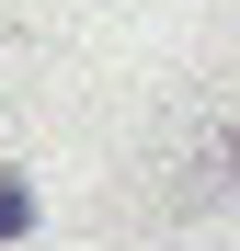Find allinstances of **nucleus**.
Wrapping results in <instances>:
<instances>
[{
    "label": "nucleus",
    "instance_id": "2",
    "mask_svg": "<svg viewBox=\"0 0 240 251\" xmlns=\"http://www.w3.org/2000/svg\"><path fill=\"white\" fill-rule=\"evenodd\" d=\"M23 205H34V194H23V172H0V240H23Z\"/></svg>",
    "mask_w": 240,
    "mask_h": 251
},
{
    "label": "nucleus",
    "instance_id": "1",
    "mask_svg": "<svg viewBox=\"0 0 240 251\" xmlns=\"http://www.w3.org/2000/svg\"><path fill=\"white\" fill-rule=\"evenodd\" d=\"M229 194H240V114H217L206 137H194V149L172 160V183H160V205H172V217H217Z\"/></svg>",
    "mask_w": 240,
    "mask_h": 251
}]
</instances>
